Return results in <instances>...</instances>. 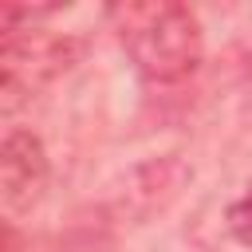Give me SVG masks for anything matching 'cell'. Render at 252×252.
<instances>
[{
  "mask_svg": "<svg viewBox=\"0 0 252 252\" xmlns=\"http://www.w3.org/2000/svg\"><path fill=\"white\" fill-rule=\"evenodd\" d=\"M110 24L130 63L154 83H177L201 63L197 16L177 0H126L114 4Z\"/></svg>",
  "mask_w": 252,
  "mask_h": 252,
  "instance_id": "obj_1",
  "label": "cell"
},
{
  "mask_svg": "<svg viewBox=\"0 0 252 252\" xmlns=\"http://www.w3.org/2000/svg\"><path fill=\"white\" fill-rule=\"evenodd\" d=\"M47 185V154L39 146L35 134L28 130H12L4 138V154H0V189H4V205L8 209H28L39 201Z\"/></svg>",
  "mask_w": 252,
  "mask_h": 252,
  "instance_id": "obj_2",
  "label": "cell"
},
{
  "mask_svg": "<svg viewBox=\"0 0 252 252\" xmlns=\"http://www.w3.org/2000/svg\"><path fill=\"white\" fill-rule=\"evenodd\" d=\"M59 67H67V43H59L51 35H32V39L8 35L4 39V91L8 94L32 91Z\"/></svg>",
  "mask_w": 252,
  "mask_h": 252,
  "instance_id": "obj_3",
  "label": "cell"
},
{
  "mask_svg": "<svg viewBox=\"0 0 252 252\" xmlns=\"http://www.w3.org/2000/svg\"><path fill=\"white\" fill-rule=\"evenodd\" d=\"M228 228L236 232V240L252 244V185H248V193L228 209Z\"/></svg>",
  "mask_w": 252,
  "mask_h": 252,
  "instance_id": "obj_4",
  "label": "cell"
}]
</instances>
